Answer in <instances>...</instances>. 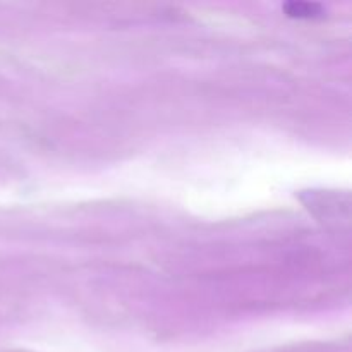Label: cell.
<instances>
[{
    "label": "cell",
    "instance_id": "cell-1",
    "mask_svg": "<svg viewBox=\"0 0 352 352\" xmlns=\"http://www.w3.org/2000/svg\"><path fill=\"white\" fill-rule=\"evenodd\" d=\"M282 9H284V12L289 17H299V19H311V17H320L325 14V9H323L322 3L302 2V0L285 3Z\"/></svg>",
    "mask_w": 352,
    "mask_h": 352
}]
</instances>
